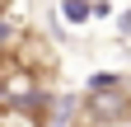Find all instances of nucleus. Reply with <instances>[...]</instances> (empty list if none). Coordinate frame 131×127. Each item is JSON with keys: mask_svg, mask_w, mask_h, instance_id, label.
Segmentation results:
<instances>
[{"mask_svg": "<svg viewBox=\"0 0 131 127\" xmlns=\"http://www.w3.org/2000/svg\"><path fill=\"white\" fill-rule=\"evenodd\" d=\"M9 5H14V0H0V19H5V14H9Z\"/></svg>", "mask_w": 131, "mask_h": 127, "instance_id": "20e7f679", "label": "nucleus"}, {"mask_svg": "<svg viewBox=\"0 0 131 127\" xmlns=\"http://www.w3.org/2000/svg\"><path fill=\"white\" fill-rule=\"evenodd\" d=\"M0 52H5L19 71H28L33 80H38L42 89H52L56 85V75H61V61H56V47L47 42L38 28H14V33L0 42Z\"/></svg>", "mask_w": 131, "mask_h": 127, "instance_id": "f257e3e1", "label": "nucleus"}, {"mask_svg": "<svg viewBox=\"0 0 131 127\" xmlns=\"http://www.w3.org/2000/svg\"><path fill=\"white\" fill-rule=\"evenodd\" d=\"M61 14H66L70 24H84L89 14H94V5H89V0H61Z\"/></svg>", "mask_w": 131, "mask_h": 127, "instance_id": "7ed1b4c3", "label": "nucleus"}, {"mask_svg": "<svg viewBox=\"0 0 131 127\" xmlns=\"http://www.w3.org/2000/svg\"><path fill=\"white\" fill-rule=\"evenodd\" d=\"M0 127H47V108L38 99H0Z\"/></svg>", "mask_w": 131, "mask_h": 127, "instance_id": "f03ea898", "label": "nucleus"}]
</instances>
